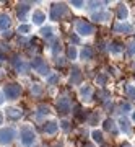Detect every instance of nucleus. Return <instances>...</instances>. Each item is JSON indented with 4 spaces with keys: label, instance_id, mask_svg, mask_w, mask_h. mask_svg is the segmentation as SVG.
I'll return each mask as SVG.
<instances>
[{
    "label": "nucleus",
    "instance_id": "38",
    "mask_svg": "<svg viewBox=\"0 0 135 147\" xmlns=\"http://www.w3.org/2000/svg\"><path fill=\"white\" fill-rule=\"evenodd\" d=\"M59 126L62 127L63 131H68V129H70V123H68L67 119H63V121H60V123H59Z\"/></svg>",
    "mask_w": 135,
    "mask_h": 147
},
{
    "label": "nucleus",
    "instance_id": "19",
    "mask_svg": "<svg viewBox=\"0 0 135 147\" xmlns=\"http://www.w3.org/2000/svg\"><path fill=\"white\" fill-rule=\"evenodd\" d=\"M119 127H120V131L124 132V134H127V136H130L132 134V127H130V123H129V119L125 118V116H122L119 121Z\"/></svg>",
    "mask_w": 135,
    "mask_h": 147
},
{
    "label": "nucleus",
    "instance_id": "9",
    "mask_svg": "<svg viewBox=\"0 0 135 147\" xmlns=\"http://www.w3.org/2000/svg\"><path fill=\"white\" fill-rule=\"evenodd\" d=\"M11 65L15 67V70L18 74H26L28 70H29V64L25 62L21 57H18V56H13V59H11Z\"/></svg>",
    "mask_w": 135,
    "mask_h": 147
},
{
    "label": "nucleus",
    "instance_id": "33",
    "mask_svg": "<svg viewBox=\"0 0 135 147\" xmlns=\"http://www.w3.org/2000/svg\"><path fill=\"white\" fill-rule=\"evenodd\" d=\"M125 53H127V56H129V57L135 56V41L127 44V47H125Z\"/></svg>",
    "mask_w": 135,
    "mask_h": 147
},
{
    "label": "nucleus",
    "instance_id": "24",
    "mask_svg": "<svg viewBox=\"0 0 135 147\" xmlns=\"http://www.w3.org/2000/svg\"><path fill=\"white\" fill-rule=\"evenodd\" d=\"M91 137H93V142H96V144H103V142H104L103 131H98V129H93V131H91Z\"/></svg>",
    "mask_w": 135,
    "mask_h": 147
},
{
    "label": "nucleus",
    "instance_id": "16",
    "mask_svg": "<svg viewBox=\"0 0 135 147\" xmlns=\"http://www.w3.org/2000/svg\"><path fill=\"white\" fill-rule=\"evenodd\" d=\"M91 20L94 23H103V21L111 20V13L109 11H94L93 15H91Z\"/></svg>",
    "mask_w": 135,
    "mask_h": 147
},
{
    "label": "nucleus",
    "instance_id": "39",
    "mask_svg": "<svg viewBox=\"0 0 135 147\" xmlns=\"http://www.w3.org/2000/svg\"><path fill=\"white\" fill-rule=\"evenodd\" d=\"M120 110L124 111V113H127V111L132 110V105H130V103H122V105H120Z\"/></svg>",
    "mask_w": 135,
    "mask_h": 147
},
{
    "label": "nucleus",
    "instance_id": "17",
    "mask_svg": "<svg viewBox=\"0 0 135 147\" xmlns=\"http://www.w3.org/2000/svg\"><path fill=\"white\" fill-rule=\"evenodd\" d=\"M11 26V18L8 13H0V31H8Z\"/></svg>",
    "mask_w": 135,
    "mask_h": 147
},
{
    "label": "nucleus",
    "instance_id": "45",
    "mask_svg": "<svg viewBox=\"0 0 135 147\" xmlns=\"http://www.w3.org/2000/svg\"><path fill=\"white\" fill-rule=\"evenodd\" d=\"M3 38H11V31H5L3 33Z\"/></svg>",
    "mask_w": 135,
    "mask_h": 147
},
{
    "label": "nucleus",
    "instance_id": "15",
    "mask_svg": "<svg viewBox=\"0 0 135 147\" xmlns=\"http://www.w3.org/2000/svg\"><path fill=\"white\" fill-rule=\"evenodd\" d=\"M31 20H33V25H37V26H41L42 23L46 21V13L42 10H34L31 13Z\"/></svg>",
    "mask_w": 135,
    "mask_h": 147
},
{
    "label": "nucleus",
    "instance_id": "40",
    "mask_svg": "<svg viewBox=\"0 0 135 147\" xmlns=\"http://www.w3.org/2000/svg\"><path fill=\"white\" fill-rule=\"evenodd\" d=\"M70 41H72L73 44H77V42L80 41V36H78V34H70Z\"/></svg>",
    "mask_w": 135,
    "mask_h": 147
},
{
    "label": "nucleus",
    "instance_id": "46",
    "mask_svg": "<svg viewBox=\"0 0 135 147\" xmlns=\"http://www.w3.org/2000/svg\"><path fill=\"white\" fill-rule=\"evenodd\" d=\"M2 124H3V115L0 113V126H2Z\"/></svg>",
    "mask_w": 135,
    "mask_h": 147
},
{
    "label": "nucleus",
    "instance_id": "35",
    "mask_svg": "<svg viewBox=\"0 0 135 147\" xmlns=\"http://www.w3.org/2000/svg\"><path fill=\"white\" fill-rule=\"evenodd\" d=\"M70 5H72L73 8H78V10H80V8H83V7H85V2H83V0H72V2H70Z\"/></svg>",
    "mask_w": 135,
    "mask_h": 147
},
{
    "label": "nucleus",
    "instance_id": "21",
    "mask_svg": "<svg viewBox=\"0 0 135 147\" xmlns=\"http://www.w3.org/2000/svg\"><path fill=\"white\" fill-rule=\"evenodd\" d=\"M94 56V51L91 46H83V49L80 51V57L83 59V61H91Z\"/></svg>",
    "mask_w": 135,
    "mask_h": 147
},
{
    "label": "nucleus",
    "instance_id": "41",
    "mask_svg": "<svg viewBox=\"0 0 135 147\" xmlns=\"http://www.w3.org/2000/svg\"><path fill=\"white\" fill-rule=\"evenodd\" d=\"M55 62H57L59 67H63V65H65V61H63V57H59L57 61H55Z\"/></svg>",
    "mask_w": 135,
    "mask_h": 147
},
{
    "label": "nucleus",
    "instance_id": "34",
    "mask_svg": "<svg viewBox=\"0 0 135 147\" xmlns=\"http://www.w3.org/2000/svg\"><path fill=\"white\" fill-rule=\"evenodd\" d=\"M125 92L129 95V98L135 100V85H127V87H125Z\"/></svg>",
    "mask_w": 135,
    "mask_h": 147
},
{
    "label": "nucleus",
    "instance_id": "31",
    "mask_svg": "<svg viewBox=\"0 0 135 147\" xmlns=\"http://www.w3.org/2000/svg\"><path fill=\"white\" fill-rule=\"evenodd\" d=\"M62 51V42L59 41V39H54L52 41V53L57 56V53H60Z\"/></svg>",
    "mask_w": 135,
    "mask_h": 147
},
{
    "label": "nucleus",
    "instance_id": "11",
    "mask_svg": "<svg viewBox=\"0 0 135 147\" xmlns=\"http://www.w3.org/2000/svg\"><path fill=\"white\" fill-rule=\"evenodd\" d=\"M60 129V126H59V123L57 121H54V119H51V121H46L44 124H42V131L46 132L47 136H54L55 132Z\"/></svg>",
    "mask_w": 135,
    "mask_h": 147
},
{
    "label": "nucleus",
    "instance_id": "3",
    "mask_svg": "<svg viewBox=\"0 0 135 147\" xmlns=\"http://www.w3.org/2000/svg\"><path fill=\"white\" fill-rule=\"evenodd\" d=\"M75 33H77L78 36H91L94 33L93 23H90L86 20H78L75 23Z\"/></svg>",
    "mask_w": 135,
    "mask_h": 147
},
{
    "label": "nucleus",
    "instance_id": "1",
    "mask_svg": "<svg viewBox=\"0 0 135 147\" xmlns=\"http://www.w3.org/2000/svg\"><path fill=\"white\" fill-rule=\"evenodd\" d=\"M36 132H34V129H33L31 126H28V124H25V126H21L20 129V141L21 144L25 147H33L34 144H36Z\"/></svg>",
    "mask_w": 135,
    "mask_h": 147
},
{
    "label": "nucleus",
    "instance_id": "25",
    "mask_svg": "<svg viewBox=\"0 0 135 147\" xmlns=\"http://www.w3.org/2000/svg\"><path fill=\"white\" fill-rule=\"evenodd\" d=\"M31 30H33L31 25H28V23H21L20 26H18V30H16V33H18V34H29Z\"/></svg>",
    "mask_w": 135,
    "mask_h": 147
},
{
    "label": "nucleus",
    "instance_id": "4",
    "mask_svg": "<svg viewBox=\"0 0 135 147\" xmlns=\"http://www.w3.org/2000/svg\"><path fill=\"white\" fill-rule=\"evenodd\" d=\"M67 10H68V7H67V3H63V2L52 3V7H51V15H49V18H51L52 21H59L62 16H65Z\"/></svg>",
    "mask_w": 135,
    "mask_h": 147
},
{
    "label": "nucleus",
    "instance_id": "32",
    "mask_svg": "<svg viewBox=\"0 0 135 147\" xmlns=\"http://www.w3.org/2000/svg\"><path fill=\"white\" fill-rule=\"evenodd\" d=\"M94 82H96L98 85H101V87H103V85H106V82H108V77H106L104 74H98V75L94 77Z\"/></svg>",
    "mask_w": 135,
    "mask_h": 147
},
{
    "label": "nucleus",
    "instance_id": "37",
    "mask_svg": "<svg viewBox=\"0 0 135 147\" xmlns=\"http://www.w3.org/2000/svg\"><path fill=\"white\" fill-rule=\"evenodd\" d=\"M55 82H59V75H57V74H54V75H49V79H47V84H49V85H54Z\"/></svg>",
    "mask_w": 135,
    "mask_h": 147
},
{
    "label": "nucleus",
    "instance_id": "48",
    "mask_svg": "<svg viewBox=\"0 0 135 147\" xmlns=\"http://www.w3.org/2000/svg\"><path fill=\"white\" fill-rule=\"evenodd\" d=\"M132 119H134V123H135V111L132 113Z\"/></svg>",
    "mask_w": 135,
    "mask_h": 147
},
{
    "label": "nucleus",
    "instance_id": "44",
    "mask_svg": "<svg viewBox=\"0 0 135 147\" xmlns=\"http://www.w3.org/2000/svg\"><path fill=\"white\" fill-rule=\"evenodd\" d=\"M109 72H112V75H116V77H117V70H116L114 67H109Z\"/></svg>",
    "mask_w": 135,
    "mask_h": 147
},
{
    "label": "nucleus",
    "instance_id": "12",
    "mask_svg": "<svg viewBox=\"0 0 135 147\" xmlns=\"http://www.w3.org/2000/svg\"><path fill=\"white\" fill-rule=\"evenodd\" d=\"M29 10H31V3L29 2H21V3L16 5V16L20 20H26V15H28Z\"/></svg>",
    "mask_w": 135,
    "mask_h": 147
},
{
    "label": "nucleus",
    "instance_id": "36",
    "mask_svg": "<svg viewBox=\"0 0 135 147\" xmlns=\"http://www.w3.org/2000/svg\"><path fill=\"white\" fill-rule=\"evenodd\" d=\"M86 5H88V8H91V10H96V8H99V7L103 5V2H88Z\"/></svg>",
    "mask_w": 135,
    "mask_h": 147
},
{
    "label": "nucleus",
    "instance_id": "28",
    "mask_svg": "<svg viewBox=\"0 0 135 147\" xmlns=\"http://www.w3.org/2000/svg\"><path fill=\"white\" fill-rule=\"evenodd\" d=\"M73 115H75V118H78L80 121H85V118H86V115L83 113V110H82V106H75L73 108Z\"/></svg>",
    "mask_w": 135,
    "mask_h": 147
},
{
    "label": "nucleus",
    "instance_id": "29",
    "mask_svg": "<svg viewBox=\"0 0 135 147\" xmlns=\"http://www.w3.org/2000/svg\"><path fill=\"white\" fill-rule=\"evenodd\" d=\"M31 93L34 96H41L42 95V85L41 84H33L31 85Z\"/></svg>",
    "mask_w": 135,
    "mask_h": 147
},
{
    "label": "nucleus",
    "instance_id": "23",
    "mask_svg": "<svg viewBox=\"0 0 135 147\" xmlns=\"http://www.w3.org/2000/svg\"><path fill=\"white\" fill-rule=\"evenodd\" d=\"M39 34H41V38L51 39V38L54 36V30H52V26H42L41 30H39Z\"/></svg>",
    "mask_w": 135,
    "mask_h": 147
},
{
    "label": "nucleus",
    "instance_id": "8",
    "mask_svg": "<svg viewBox=\"0 0 135 147\" xmlns=\"http://www.w3.org/2000/svg\"><path fill=\"white\" fill-rule=\"evenodd\" d=\"M112 31L117 34H129V33H134V26L127 21H117L112 26Z\"/></svg>",
    "mask_w": 135,
    "mask_h": 147
},
{
    "label": "nucleus",
    "instance_id": "5",
    "mask_svg": "<svg viewBox=\"0 0 135 147\" xmlns=\"http://www.w3.org/2000/svg\"><path fill=\"white\" fill-rule=\"evenodd\" d=\"M31 67L36 70L39 75H42V77H49L51 75V69H49V65L46 64V61L42 57H34L31 62Z\"/></svg>",
    "mask_w": 135,
    "mask_h": 147
},
{
    "label": "nucleus",
    "instance_id": "2",
    "mask_svg": "<svg viewBox=\"0 0 135 147\" xmlns=\"http://www.w3.org/2000/svg\"><path fill=\"white\" fill-rule=\"evenodd\" d=\"M3 95H5L7 100H16L18 96L21 95L23 88H21L20 84H15V82H10V84H5L3 85Z\"/></svg>",
    "mask_w": 135,
    "mask_h": 147
},
{
    "label": "nucleus",
    "instance_id": "22",
    "mask_svg": "<svg viewBox=\"0 0 135 147\" xmlns=\"http://www.w3.org/2000/svg\"><path fill=\"white\" fill-rule=\"evenodd\" d=\"M80 82H82L80 69H72V72H70V85H78Z\"/></svg>",
    "mask_w": 135,
    "mask_h": 147
},
{
    "label": "nucleus",
    "instance_id": "42",
    "mask_svg": "<svg viewBox=\"0 0 135 147\" xmlns=\"http://www.w3.org/2000/svg\"><path fill=\"white\" fill-rule=\"evenodd\" d=\"M5 103V95H3V92H0V106Z\"/></svg>",
    "mask_w": 135,
    "mask_h": 147
},
{
    "label": "nucleus",
    "instance_id": "30",
    "mask_svg": "<svg viewBox=\"0 0 135 147\" xmlns=\"http://www.w3.org/2000/svg\"><path fill=\"white\" fill-rule=\"evenodd\" d=\"M37 118H42V116H46V115H49V106L47 105H39L37 106Z\"/></svg>",
    "mask_w": 135,
    "mask_h": 147
},
{
    "label": "nucleus",
    "instance_id": "10",
    "mask_svg": "<svg viewBox=\"0 0 135 147\" xmlns=\"http://www.w3.org/2000/svg\"><path fill=\"white\" fill-rule=\"evenodd\" d=\"M5 116H7V119H10V121H18L20 118H23V110L16 108V106H8L5 110Z\"/></svg>",
    "mask_w": 135,
    "mask_h": 147
},
{
    "label": "nucleus",
    "instance_id": "13",
    "mask_svg": "<svg viewBox=\"0 0 135 147\" xmlns=\"http://www.w3.org/2000/svg\"><path fill=\"white\" fill-rule=\"evenodd\" d=\"M116 16L119 21H125L129 18V7L124 5V3H119L117 8H116Z\"/></svg>",
    "mask_w": 135,
    "mask_h": 147
},
{
    "label": "nucleus",
    "instance_id": "14",
    "mask_svg": "<svg viewBox=\"0 0 135 147\" xmlns=\"http://www.w3.org/2000/svg\"><path fill=\"white\" fill-rule=\"evenodd\" d=\"M78 95H80V98L82 100H91L93 98V88H91V85H82L80 90H78Z\"/></svg>",
    "mask_w": 135,
    "mask_h": 147
},
{
    "label": "nucleus",
    "instance_id": "27",
    "mask_svg": "<svg viewBox=\"0 0 135 147\" xmlns=\"http://www.w3.org/2000/svg\"><path fill=\"white\" fill-rule=\"evenodd\" d=\"M78 57V51L75 46H68L67 49V59H70V61H75V59Z\"/></svg>",
    "mask_w": 135,
    "mask_h": 147
},
{
    "label": "nucleus",
    "instance_id": "7",
    "mask_svg": "<svg viewBox=\"0 0 135 147\" xmlns=\"http://www.w3.org/2000/svg\"><path fill=\"white\" fill-rule=\"evenodd\" d=\"M57 111L60 115H68V113H72V103L68 100V96H59Z\"/></svg>",
    "mask_w": 135,
    "mask_h": 147
},
{
    "label": "nucleus",
    "instance_id": "18",
    "mask_svg": "<svg viewBox=\"0 0 135 147\" xmlns=\"http://www.w3.org/2000/svg\"><path fill=\"white\" fill-rule=\"evenodd\" d=\"M109 51L112 56H120V54L124 53V44L119 41H112L109 44Z\"/></svg>",
    "mask_w": 135,
    "mask_h": 147
},
{
    "label": "nucleus",
    "instance_id": "26",
    "mask_svg": "<svg viewBox=\"0 0 135 147\" xmlns=\"http://www.w3.org/2000/svg\"><path fill=\"white\" fill-rule=\"evenodd\" d=\"M99 121H101V115H99L98 111H93V113L88 116V124H91V126L98 124Z\"/></svg>",
    "mask_w": 135,
    "mask_h": 147
},
{
    "label": "nucleus",
    "instance_id": "20",
    "mask_svg": "<svg viewBox=\"0 0 135 147\" xmlns=\"http://www.w3.org/2000/svg\"><path fill=\"white\" fill-rule=\"evenodd\" d=\"M103 127H104V131L112 132V134H117V124H116V121H114V119H111V118L104 119Z\"/></svg>",
    "mask_w": 135,
    "mask_h": 147
},
{
    "label": "nucleus",
    "instance_id": "47",
    "mask_svg": "<svg viewBox=\"0 0 135 147\" xmlns=\"http://www.w3.org/2000/svg\"><path fill=\"white\" fill-rule=\"evenodd\" d=\"M120 147H132V146H130V144H122Z\"/></svg>",
    "mask_w": 135,
    "mask_h": 147
},
{
    "label": "nucleus",
    "instance_id": "43",
    "mask_svg": "<svg viewBox=\"0 0 135 147\" xmlns=\"http://www.w3.org/2000/svg\"><path fill=\"white\" fill-rule=\"evenodd\" d=\"M82 147H94V144H91V142H83Z\"/></svg>",
    "mask_w": 135,
    "mask_h": 147
},
{
    "label": "nucleus",
    "instance_id": "6",
    "mask_svg": "<svg viewBox=\"0 0 135 147\" xmlns=\"http://www.w3.org/2000/svg\"><path fill=\"white\" fill-rule=\"evenodd\" d=\"M16 137V131L13 127H2L0 129V144L2 146H10L11 142L15 141Z\"/></svg>",
    "mask_w": 135,
    "mask_h": 147
}]
</instances>
